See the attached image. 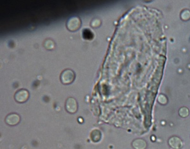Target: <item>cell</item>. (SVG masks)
<instances>
[{"instance_id":"obj_5","label":"cell","mask_w":190,"mask_h":149,"mask_svg":"<svg viewBox=\"0 0 190 149\" xmlns=\"http://www.w3.org/2000/svg\"><path fill=\"white\" fill-rule=\"evenodd\" d=\"M21 118L17 114L12 113L10 114L6 117L5 122L7 125L11 126H14L18 125L20 122Z\"/></svg>"},{"instance_id":"obj_4","label":"cell","mask_w":190,"mask_h":149,"mask_svg":"<svg viewBox=\"0 0 190 149\" xmlns=\"http://www.w3.org/2000/svg\"><path fill=\"white\" fill-rule=\"evenodd\" d=\"M65 108L70 114H74L78 110V104L76 100L72 97L68 98L65 103Z\"/></svg>"},{"instance_id":"obj_2","label":"cell","mask_w":190,"mask_h":149,"mask_svg":"<svg viewBox=\"0 0 190 149\" xmlns=\"http://www.w3.org/2000/svg\"><path fill=\"white\" fill-rule=\"evenodd\" d=\"M81 26V20L77 16L71 17L68 19L66 24L67 29L70 32H76L80 28Z\"/></svg>"},{"instance_id":"obj_3","label":"cell","mask_w":190,"mask_h":149,"mask_svg":"<svg viewBox=\"0 0 190 149\" xmlns=\"http://www.w3.org/2000/svg\"><path fill=\"white\" fill-rule=\"evenodd\" d=\"M29 92L27 90L22 89L15 94L14 99L16 102L20 103H25L29 98Z\"/></svg>"},{"instance_id":"obj_7","label":"cell","mask_w":190,"mask_h":149,"mask_svg":"<svg viewBox=\"0 0 190 149\" xmlns=\"http://www.w3.org/2000/svg\"><path fill=\"white\" fill-rule=\"evenodd\" d=\"M44 46L48 50H52L55 48V43L51 39H48L44 42Z\"/></svg>"},{"instance_id":"obj_9","label":"cell","mask_w":190,"mask_h":149,"mask_svg":"<svg viewBox=\"0 0 190 149\" xmlns=\"http://www.w3.org/2000/svg\"><path fill=\"white\" fill-rule=\"evenodd\" d=\"M181 114H182V117H187L188 115V114H189V111L187 108H183L182 109V112H181Z\"/></svg>"},{"instance_id":"obj_6","label":"cell","mask_w":190,"mask_h":149,"mask_svg":"<svg viewBox=\"0 0 190 149\" xmlns=\"http://www.w3.org/2000/svg\"><path fill=\"white\" fill-rule=\"evenodd\" d=\"M170 143L172 147L176 149H179L182 145V141H181L180 139L177 137H174L173 139L171 140L170 142Z\"/></svg>"},{"instance_id":"obj_1","label":"cell","mask_w":190,"mask_h":149,"mask_svg":"<svg viewBox=\"0 0 190 149\" xmlns=\"http://www.w3.org/2000/svg\"><path fill=\"white\" fill-rule=\"evenodd\" d=\"M75 74L71 69H67L63 71L61 75V81L64 85H69L74 81L75 79Z\"/></svg>"},{"instance_id":"obj_8","label":"cell","mask_w":190,"mask_h":149,"mask_svg":"<svg viewBox=\"0 0 190 149\" xmlns=\"http://www.w3.org/2000/svg\"><path fill=\"white\" fill-rule=\"evenodd\" d=\"M83 38H85L86 40H90L92 39V36L93 35V34L90 30H83Z\"/></svg>"}]
</instances>
